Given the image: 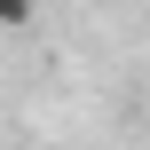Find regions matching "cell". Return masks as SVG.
I'll return each mask as SVG.
<instances>
[{
    "label": "cell",
    "mask_w": 150,
    "mask_h": 150,
    "mask_svg": "<svg viewBox=\"0 0 150 150\" xmlns=\"http://www.w3.org/2000/svg\"><path fill=\"white\" fill-rule=\"evenodd\" d=\"M0 24H32V0H0Z\"/></svg>",
    "instance_id": "obj_1"
}]
</instances>
